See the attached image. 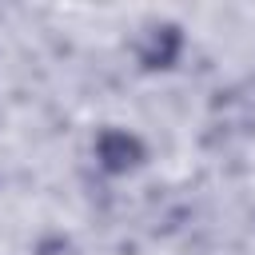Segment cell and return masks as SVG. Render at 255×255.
<instances>
[{"mask_svg":"<svg viewBox=\"0 0 255 255\" xmlns=\"http://www.w3.org/2000/svg\"><path fill=\"white\" fill-rule=\"evenodd\" d=\"M179 48H183L179 28L155 24V28H147L143 40H139V60H143V68H171L175 56H179Z\"/></svg>","mask_w":255,"mask_h":255,"instance_id":"2","label":"cell"},{"mask_svg":"<svg viewBox=\"0 0 255 255\" xmlns=\"http://www.w3.org/2000/svg\"><path fill=\"white\" fill-rule=\"evenodd\" d=\"M143 159H147V147H143V139L135 131H128V128H104L96 135V163L108 175H128Z\"/></svg>","mask_w":255,"mask_h":255,"instance_id":"1","label":"cell"}]
</instances>
